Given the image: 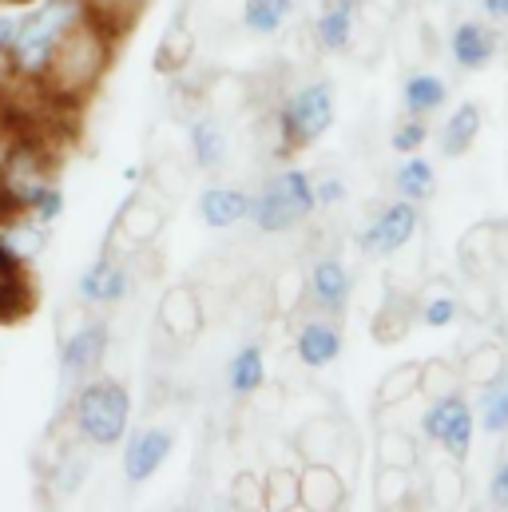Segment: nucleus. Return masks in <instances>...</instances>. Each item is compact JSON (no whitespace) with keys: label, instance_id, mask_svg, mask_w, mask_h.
Here are the masks:
<instances>
[{"label":"nucleus","instance_id":"obj_14","mask_svg":"<svg viewBox=\"0 0 508 512\" xmlns=\"http://www.w3.org/2000/svg\"><path fill=\"white\" fill-rule=\"evenodd\" d=\"M449 48H453V60H457L461 68L477 72V68H485V64L493 60V52H497V32H493V28H485V24L465 20V24H457V28H453Z\"/></svg>","mask_w":508,"mask_h":512},{"label":"nucleus","instance_id":"obj_12","mask_svg":"<svg viewBox=\"0 0 508 512\" xmlns=\"http://www.w3.org/2000/svg\"><path fill=\"white\" fill-rule=\"evenodd\" d=\"M199 215H203L207 227L227 231V227L251 219V195L239 191V187H207L203 199H199Z\"/></svg>","mask_w":508,"mask_h":512},{"label":"nucleus","instance_id":"obj_31","mask_svg":"<svg viewBox=\"0 0 508 512\" xmlns=\"http://www.w3.org/2000/svg\"><path fill=\"white\" fill-rule=\"evenodd\" d=\"M159 227H163V223H159V211H147V207H143V199H135V203L127 207L124 231L135 239V243H147V239H151Z\"/></svg>","mask_w":508,"mask_h":512},{"label":"nucleus","instance_id":"obj_19","mask_svg":"<svg viewBox=\"0 0 508 512\" xmlns=\"http://www.w3.org/2000/svg\"><path fill=\"white\" fill-rule=\"evenodd\" d=\"M477 421L485 433H508V374L493 378V382L481 385V397H477Z\"/></svg>","mask_w":508,"mask_h":512},{"label":"nucleus","instance_id":"obj_10","mask_svg":"<svg viewBox=\"0 0 508 512\" xmlns=\"http://www.w3.org/2000/svg\"><path fill=\"white\" fill-rule=\"evenodd\" d=\"M76 290H80V298H84V302L112 306V302H120L127 290H131V278H127V270L112 255H100L88 270H84V274H80Z\"/></svg>","mask_w":508,"mask_h":512},{"label":"nucleus","instance_id":"obj_2","mask_svg":"<svg viewBox=\"0 0 508 512\" xmlns=\"http://www.w3.org/2000/svg\"><path fill=\"white\" fill-rule=\"evenodd\" d=\"M84 16V0H40L28 16H20V28H16V44L8 52V68L20 76V80H40L48 60H52V48L56 40Z\"/></svg>","mask_w":508,"mask_h":512},{"label":"nucleus","instance_id":"obj_4","mask_svg":"<svg viewBox=\"0 0 508 512\" xmlns=\"http://www.w3.org/2000/svg\"><path fill=\"white\" fill-rule=\"evenodd\" d=\"M314 207H318L314 179L302 167H286L251 199V219L262 235H282L298 227L306 215H314Z\"/></svg>","mask_w":508,"mask_h":512},{"label":"nucleus","instance_id":"obj_40","mask_svg":"<svg viewBox=\"0 0 508 512\" xmlns=\"http://www.w3.org/2000/svg\"><path fill=\"white\" fill-rule=\"evenodd\" d=\"M294 286H298V274H282L278 278V306H290L294 302Z\"/></svg>","mask_w":508,"mask_h":512},{"label":"nucleus","instance_id":"obj_32","mask_svg":"<svg viewBox=\"0 0 508 512\" xmlns=\"http://www.w3.org/2000/svg\"><path fill=\"white\" fill-rule=\"evenodd\" d=\"M409 497V469H381L378 505H401Z\"/></svg>","mask_w":508,"mask_h":512},{"label":"nucleus","instance_id":"obj_30","mask_svg":"<svg viewBox=\"0 0 508 512\" xmlns=\"http://www.w3.org/2000/svg\"><path fill=\"white\" fill-rule=\"evenodd\" d=\"M84 477H88V457L76 453V449H64V461L56 465V485H60V493H68V497L80 493Z\"/></svg>","mask_w":508,"mask_h":512},{"label":"nucleus","instance_id":"obj_27","mask_svg":"<svg viewBox=\"0 0 508 512\" xmlns=\"http://www.w3.org/2000/svg\"><path fill=\"white\" fill-rule=\"evenodd\" d=\"M191 32H183L179 24L159 40V48H155V68L159 72H179L183 64H191Z\"/></svg>","mask_w":508,"mask_h":512},{"label":"nucleus","instance_id":"obj_3","mask_svg":"<svg viewBox=\"0 0 508 512\" xmlns=\"http://www.w3.org/2000/svg\"><path fill=\"white\" fill-rule=\"evenodd\" d=\"M72 421H76V433L84 445L92 449H112L120 445L127 433V421H131V393L120 382H88L76 401H72Z\"/></svg>","mask_w":508,"mask_h":512},{"label":"nucleus","instance_id":"obj_13","mask_svg":"<svg viewBox=\"0 0 508 512\" xmlns=\"http://www.w3.org/2000/svg\"><path fill=\"white\" fill-rule=\"evenodd\" d=\"M342 501H346L342 477L326 461H310L306 473L298 477V505H306V509H338Z\"/></svg>","mask_w":508,"mask_h":512},{"label":"nucleus","instance_id":"obj_16","mask_svg":"<svg viewBox=\"0 0 508 512\" xmlns=\"http://www.w3.org/2000/svg\"><path fill=\"white\" fill-rule=\"evenodd\" d=\"M159 322L171 338H191L199 330V302L187 286H171L163 298H159Z\"/></svg>","mask_w":508,"mask_h":512},{"label":"nucleus","instance_id":"obj_11","mask_svg":"<svg viewBox=\"0 0 508 512\" xmlns=\"http://www.w3.org/2000/svg\"><path fill=\"white\" fill-rule=\"evenodd\" d=\"M350 290H354L350 270H346L338 258H322V262H314V270H310V298H314L322 310L342 314L346 302H350Z\"/></svg>","mask_w":508,"mask_h":512},{"label":"nucleus","instance_id":"obj_37","mask_svg":"<svg viewBox=\"0 0 508 512\" xmlns=\"http://www.w3.org/2000/svg\"><path fill=\"white\" fill-rule=\"evenodd\" d=\"M314 195H318V207H334L346 199V183L342 179H318L314 183Z\"/></svg>","mask_w":508,"mask_h":512},{"label":"nucleus","instance_id":"obj_5","mask_svg":"<svg viewBox=\"0 0 508 512\" xmlns=\"http://www.w3.org/2000/svg\"><path fill=\"white\" fill-rule=\"evenodd\" d=\"M334 124V88L326 80L302 84L278 112V135L286 147H306Z\"/></svg>","mask_w":508,"mask_h":512},{"label":"nucleus","instance_id":"obj_23","mask_svg":"<svg viewBox=\"0 0 508 512\" xmlns=\"http://www.w3.org/2000/svg\"><path fill=\"white\" fill-rule=\"evenodd\" d=\"M393 183H397V195L401 199H429L433 195V183H437V175H433V167H429V159H421V155H409L401 167H397V175H393Z\"/></svg>","mask_w":508,"mask_h":512},{"label":"nucleus","instance_id":"obj_8","mask_svg":"<svg viewBox=\"0 0 508 512\" xmlns=\"http://www.w3.org/2000/svg\"><path fill=\"white\" fill-rule=\"evenodd\" d=\"M108 342H112V326H108L104 318L84 322L80 330H72V334L64 338V346H60V370H64L68 378H88V374L104 362Z\"/></svg>","mask_w":508,"mask_h":512},{"label":"nucleus","instance_id":"obj_28","mask_svg":"<svg viewBox=\"0 0 508 512\" xmlns=\"http://www.w3.org/2000/svg\"><path fill=\"white\" fill-rule=\"evenodd\" d=\"M378 457H381V469H413L417 465V449H413V437L405 433H381V445H378Z\"/></svg>","mask_w":508,"mask_h":512},{"label":"nucleus","instance_id":"obj_43","mask_svg":"<svg viewBox=\"0 0 508 512\" xmlns=\"http://www.w3.org/2000/svg\"><path fill=\"white\" fill-rule=\"evenodd\" d=\"M4 4H32V0H4Z\"/></svg>","mask_w":508,"mask_h":512},{"label":"nucleus","instance_id":"obj_24","mask_svg":"<svg viewBox=\"0 0 508 512\" xmlns=\"http://www.w3.org/2000/svg\"><path fill=\"white\" fill-rule=\"evenodd\" d=\"M314 36L326 52H342L350 48V36H354V8H326L314 24Z\"/></svg>","mask_w":508,"mask_h":512},{"label":"nucleus","instance_id":"obj_20","mask_svg":"<svg viewBox=\"0 0 508 512\" xmlns=\"http://www.w3.org/2000/svg\"><path fill=\"white\" fill-rule=\"evenodd\" d=\"M187 139H191V155L203 171H215L223 159H227V135L215 120H195L187 128Z\"/></svg>","mask_w":508,"mask_h":512},{"label":"nucleus","instance_id":"obj_7","mask_svg":"<svg viewBox=\"0 0 508 512\" xmlns=\"http://www.w3.org/2000/svg\"><path fill=\"white\" fill-rule=\"evenodd\" d=\"M417 223H421V215H417V203L413 199H397V203H389V207H381V215L362 231V251L366 255H397L413 235H417Z\"/></svg>","mask_w":508,"mask_h":512},{"label":"nucleus","instance_id":"obj_39","mask_svg":"<svg viewBox=\"0 0 508 512\" xmlns=\"http://www.w3.org/2000/svg\"><path fill=\"white\" fill-rule=\"evenodd\" d=\"M16 28H20V16H0V64H8V52L16 44Z\"/></svg>","mask_w":508,"mask_h":512},{"label":"nucleus","instance_id":"obj_36","mask_svg":"<svg viewBox=\"0 0 508 512\" xmlns=\"http://www.w3.org/2000/svg\"><path fill=\"white\" fill-rule=\"evenodd\" d=\"M60 211H64V191H56V187H48V191L32 203V219L44 223V227H52V223L60 219Z\"/></svg>","mask_w":508,"mask_h":512},{"label":"nucleus","instance_id":"obj_17","mask_svg":"<svg viewBox=\"0 0 508 512\" xmlns=\"http://www.w3.org/2000/svg\"><path fill=\"white\" fill-rule=\"evenodd\" d=\"M477 135H481V108L477 104H461L441 128V151L449 159H457L477 143Z\"/></svg>","mask_w":508,"mask_h":512},{"label":"nucleus","instance_id":"obj_1","mask_svg":"<svg viewBox=\"0 0 508 512\" xmlns=\"http://www.w3.org/2000/svg\"><path fill=\"white\" fill-rule=\"evenodd\" d=\"M112 44H116V36L88 12V0H84V16L56 40L48 68L36 80L40 92L56 104H80L84 96H92L100 88V80L112 64Z\"/></svg>","mask_w":508,"mask_h":512},{"label":"nucleus","instance_id":"obj_9","mask_svg":"<svg viewBox=\"0 0 508 512\" xmlns=\"http://www.w3.org/2000/svg\"><path fill=\"white\" fill-rule=\"evenodd\" d=\"M171 429H139L135 437H127L124 445V477L131 485H143L147 477H155L167 457H171Z\"/></svg>","mask_w":508,"mask_h":512},{"label":"nucleus","instance_id":"obj_34","mask_svg":"<svg viewBox=\"0 0 508 512\" xmlns=\"http://www.w3.org/2000/svg\"><path fill=\"white\" fill-rule=\"evenodd\" d=\"M453 318H457V298H453V294H437V298H429V302L421 306V322L433 326V330L453 326Z\"/></svg>","mask_w":508,"mask_h":512},{"label":"nucleus","instance_id":"obj_25","mask_svg":"<svg viewBox=\"0 0 508 512\" xmlns=\"http://www.w3.org/2000/svg\"><path fill=\"white\" fill-rule=\"evenodd\" d=\"M290 8H294V0H247V4H243V24H247L251 32L270 36V32H278V28L286 24Z\"/></svg>","mask_w":508,"mask_h":512},{"label":"nucleus","instance_id":"obj_29","mask_svg":"<svg viewBox=\"0 0 508 512\" xmlns=\"http://www.w3.org/2000/svg\"><path fill=\"white\" fill-rule=\"evenodd\" d=\"M505 374V354H501V346H481L469 362H465V378L477 385L493 382V378H501Z\"/></svg>","mask_w":508,"mask_h":512},{"label":"nucleus","instance_id":"obj_6","mask_svg":"<svg viewBox=\"0 0 508 512\" xmlns=\"http://www.w3.org/2000/svg\"><path fill=\"white\" fill-rule=\"evenodd\" d=\"M473 429H477V413H473V405H469L461 393H441V397H433L429 413L421 417V433H425L429 441H437V445H441L449 457H457V461L469 453Z\"/></svg>","mask_w":508,"mask_h":512},{"label":"nucleus","instance_id":"obj_26","mask_svg":"<svg viewBox=\"0 0 508 512\" xmlns=\"http://www.w3.org/2000/svg\"><path fill=\"white\" fill-rule=\"evenodd\" d=\"M421 374H425V366H417V362L389 370V374H385V382H381V389H378V401L381 405H401L405 397H413V393L421 389Z\"/></svg>","mask_w":508,"mask_h":512},{"label":"nucleus","instance_id":"obj_38","mask_svg":"<svg viewBox=\"0 0 508 512\" xmlns=\"http://www.w3.org/2000/svg\"><path fill=\"white\" fill-rule=\"evenodd\" d=\"M489 501L508 509V457L493 469V477H489Z\"/></svg>","mask_w":508,"mask_h":512},{"label":"nucleus","instance_id":"obj_41","mask_svg":"<svg viewBox=\"0 0 508 512\" xmlns=\"http://www.w3.org/2000/svg\"><path fill=\"white\" fill-rule=\"evenodd\" d=\"M481 4H485V12H489V16L508 20V0H481Z\"/></svg>","mask_w":508,"mask_h":512},{"label":"nucleus","instance_id":"obj_21","mask_svg":"<svg viewBox=\"0 0 508 512\" xmlns=\"http://www.w3.org/2000/svg\"><path fill=\"white\" fill-rule=\"evenodd\" d=\"M0 243L20 258V262H28V258H36L40 251H44V243H48V227H44V223H32V219L20 215V219H12V223L0 227Z\"/></svg>","mask_w":508,"mask_h":512},{"label":"nucleus","instance_id":"obj_35","mask_svg":"<svg viewBox=\"0 0 508 512\" xmlns=\"http://www.w3.org/2000/svg\"><path fill=\"white\" fill-rule=\"evenodd\" d=\"M425 139H429V128L421 124V116H413V120H405L401 128L393 131V139H389V143H393V151H405V155H413V151H417Z\"/></svg>","mask_w":508,"mask_h":512},{"label":"nucleus","instance_id":"obj_15","mask_svg":"<svg viewBox=\"0 0 508 512\" xmlns=\"http://www.w3.org/2000/svg\"><path fill=\"white\" fill-rule=\"evenodd\" d=\"M294 350H298V362H302V366L322 370V366L338 362V354H342V334H338L330 322H306V326L298 330Z\"/></svg>","mask_w":508,"mask_h":512},{"label":"nucleus","instance_id":"obj_22","mask_svg":"<svg viewBox=\"0 0 508 512\" xmlns=\"http://www.w3.org/2000/svg\"><path fill=\"white\" fill-rule=\"evenodd\" d=\"M262 382H266V358H262V350H258V346H243V350L231 358V366H227V385H231V393L247 397V393H254Z\"/></svg>","mask_w":508,"mask_h":512},{"label":"nucleus","instance_id":"obj_18","mask_svg":"<svg viewBox=\"0 0 508 512\" xmlns=\"http://www.w3.org/2000/svg\"><path fill=\"white\" fill-rule=\"evenodd\" d=\"M405 112L409 116H433L441 104H445V96H449V88H445V80L441 76H433V72H417V76H409L405 80Z\"/></svg>","mask_w":508,"mask_h":512},{"label":"nucleus","instance_id":"obj_42","mask_svg":"<svg viewBox=\"0 0 508 512\" xmlns=\"http://www.w3.org/2000/svg\"><path fill=\"white\" fill-rule=\"evenodd\" d=\"M326 8H358V0H322Z\"/></svg>","mask_w":508,"mask_h":512},{"label":"nucleus","instance_id":"obj_33","mask_svg":"<svg viewBox=\"0 0 508 512\" xmlns=\"http://www.w3.org/2000/svg\"><path fill=\"white\" fill-rule=\"evenodd\" d=\"M298 505V481L290 473H270L266 477V493H262V505L266 509H278V505Z\"/></svg>","mask_w":508,"mask_h":512}]
</instances>
